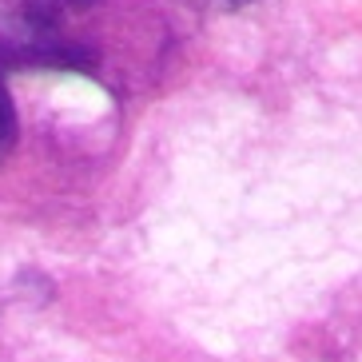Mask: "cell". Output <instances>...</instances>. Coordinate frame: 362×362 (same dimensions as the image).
Masks as SVG:
<instances>
[{"mask_svg":"<svg viewBox=\"0 0 362 362\" xmlns=\"http://www.w3.org/2000/svg\"><path fill=\"white\" fill-rule=\"evenodd\" d=\"M92 4L96 0H24V16L33 24H56L64 16H72V12L92 8Z\"/></svg>","mask_w":362,"mask_h":362,"instance_id":"obj_1","label":"cell"},{"mask_svg":"<svg viewBox=\"0 0 362 362\" xmlns=\"http://www.w3.org/2000/svg\"><path fill=\"white\" fill-rule=\"evenodd\" d=\"M12 144H16V104H12L8 88L0 80V156L12 151Z\"/></svg>","mask_w":362,"mask_h":362,"instance_id":"obj_2","label":"cell"},{"mask_svg":"<svg viewBox=\"0 0 362 362\" xmlns=\"http://www.w3.org/2000/svg\"><path fill=\"white\" fill-rule=\"evenodd\" d=\"M223 4H247V0H223Z\"/></svg>","mask_w":362,"mask_h":362,"instance_id":"obj_3","label":"cell"}]
</instances>
